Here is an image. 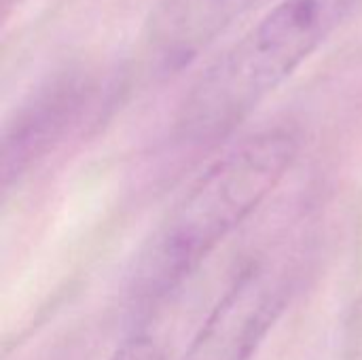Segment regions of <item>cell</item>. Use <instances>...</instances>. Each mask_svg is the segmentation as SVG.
Instances as JSON below:
<instances>
[{
    "instance_id": "obj_2",
    "label": "cell",
    "mask_w": 362,
    "mask_h": 360,
    "mask_svg": "<svg viewBox=\"0 0 362 360\" xmlns=\"http://www.w3.org/2000/svg\"><path fill=\"white\" fill-rule=\"evenodd\" d=\"M362 0H280L191 87L178 110V134L212 144L238 129Z\"/></svg>"
},
{
    "instance_id": "obj_4",
    "label": "cell",
    "mask_w": 362,
    "mask_h": 360,
    "mask_svg": "<svg viewBox=\"0 0 362 360\" xmlns=\"http://www.w3.org/2000/svg\"><path fill=\"white\" fill-rule=\"evenodd\" d=\"M91 85L87 76L64 74L25 102L8 123L2 138V182L8 187L21 178L64 132L76 121L87 104Z\"/></svg>"
},
{
    "instance_id": "obj_5",
    "label": "cell",
    "mask_w": 362,
    "mask_h": 360,
    "mask_svg": "<svg viewBox=\"0 0 362 360\" xmlns=\"http://www.w3.org/2000/svg\"><path fill=\"white\" fill-rule=\"evenodd\" d=\"M257 0H159L146 23V53L165 72L202 55Z\"/></svg>"
},
{
    "instance_id": "obj_3",
    "label": "cell",
    "mask_w": 362,
    "mask_h": 360,
    "mask_svg": "<svg viewBox=\"0 0 362 360\" xmlns=\"http://www.w3.org/2000/svg\"><path fill=\"white\" fill-rule=\"evenodd\" d=\"M288 280L255 265L244 272L204 325L187 360H248L286 303Z\"/></svg>"
},
{
    "instance_id": "obj_1",
    "label": "cell",
    "mask_w": 362,
    "mask_h": 360,
    "mask_svg": "<svg viewBox=\"0 0 362 360\" xmlns=\"http://www.w3.org/2000/svg\"><path fill=\"white\" fill-rule=\"evenodd\" d=\"M299 153V136L272 127L244 138L216 159L161 223L136 276L142 297L180 286L282 182Z\"/></svg>"
},
{
    "instance_id": "obj_6",
    "label": "cell",
    "mask_w": 362,
    "mask_h": 360,
    "mask_svg": "<svg viewBox=\"0 0 362 360\" xmlns=\"http://www.w3.org/2000/svg\"><path fill=\"white\" fill-rule=\"evenodd\" d=\"M110 360H165V352L151 337H136L123 344Z\"/></svg>"
}]
</instances>
